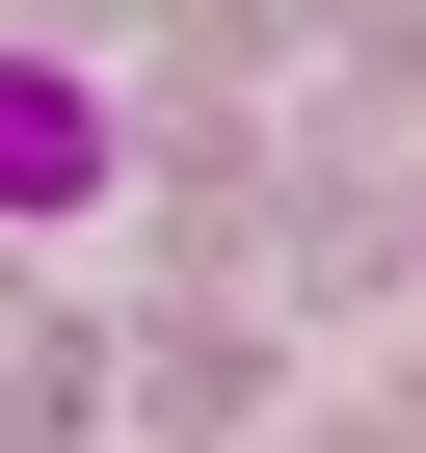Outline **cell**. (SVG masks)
Masks as SVG:
<instances>
[{"instance_id":"cell-1","label":"cell","mask_w":426,"mask_h":453,"mask_svg":"<svg viewBox=\"0 0 426 453\" xmlns=\"http://www.w3.org/2000/svg\"><path fill=\"white\" fill-rule=\"evenodd\" d=\"M107 187H133V134H107V81H80V54H0V241H80Z\"/></svg>"}]
</instances>
